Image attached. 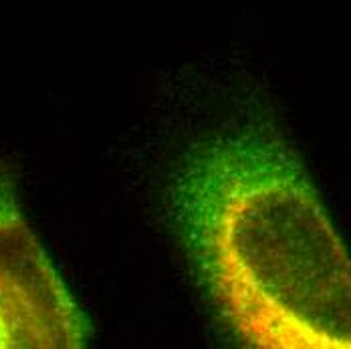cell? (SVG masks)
Returning <instances> with one entry per match:
<instances>
[{"instance_id":"1","label":"cell","mask_w":351,"mask_h":349,"mask_svg":"<svg viewBox=\"0 0 351 349\" xmlns=\"http://www.w3.org/2000/svg\"><path fill=\"white\" fill-rule=\"evenodd\" d=\"M214 309L250 348L351 349V252L295 149L271 125L218 132L168 190Z\"/></svg>"},{"instance_id":"2","label":"cell","mask_w":351,"mask_h":349,"mask_svg":"<svg viewBox=\"0 0 351 349\" xmlns=\"http://www.w3.org/2000/svg\"><path fill=\"white\" fill-rule=\"evenodd\" d=\"M93 323L29 224L0 164V349H81Z\"/></svg>"}]
</instances>
